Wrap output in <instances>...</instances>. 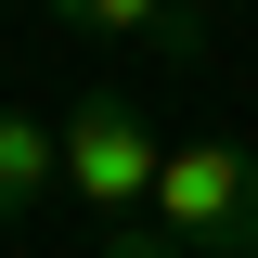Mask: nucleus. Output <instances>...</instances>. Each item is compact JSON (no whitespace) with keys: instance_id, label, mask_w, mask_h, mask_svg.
Here are the masks:
<instances>
[{"instance_id":"nucleus-3","label":"nucleus","mask_w":258,"mask_h":258,"mask_svg":"<svg viewBox=\"0 0 258 258\" xmlns=\"http://www.w3.org/2000/svg\"><path fill=\"white\" fill-rule=\"evenodd\" d=\"M39 13L78 26V39H129V52H155V64L207 52V13H194V0H39Z\"/></svg>"},{"instance_id":"nucleus-5","label":"nucleus","mask_w":258,"mask_h":258,"mask_svg":"<svg viewBox=\"0 0 258 258\" xmlns=\"http://www.w3.org/2000/svg\"><path fill=\"white\" fill-rule=\"evenodd\" d=\"M103 258H194V245H181L168 220H116V232H103Z\"/></svg>"},{"instance_id":"nucleus-2","label":"nucleus","mask_w":258,"mask_h":258,"mask_svg":"<svg viewBox=\"0 0 258 258\" xmlns=\"http://www.w3.org/2000/svg\"><path fill=\"white\" fill-rule=\"evenodd\" d=\"M155 168H168V142L142 129L129 91H78L64 103V194H78L103 232L116 220H155Z\"/></svg>"},{"instance_id":"nucleus-4","label":"nucleus","mask_w":258,"mask_h":258,"mask_svg":"<svg viewBox=\"0 0 258 258\" xmlns=\"http://www.w3.org/2000/svg\"><path fill=\"white\" fill-rule=\"evenodd\" d=\"M52 181H64V129L52 116H0V220H26Z\"/></svg>"},{"instance_id":"nucleus-1","label":"nucleus","mask_w":258,"mask_h":258,"mask_svg":"<svg viewBox=\"0 0 258 258\" xmlns=\"http://www.w3.org/2000/svg\"><path fill=\"white\" fill-rule=\"evenodd\" d=\"M155 220L181 232L194 258H258V142L232 129H181L155 168Z\"/></svg>"},{"instance_id":"nucleus-6","label":"nucleus","mask_w":258,"mask_h":258,"mask_svg":"<svg viewBox=\"0 0 258 258\" xmlns=\"http://www.w3.org/2000/svg\"><path fill=\"white\" fill-rule=\"evenodd\" d=\"M194 13H232V0H194Z\"/></svg>"}]
</instances>
